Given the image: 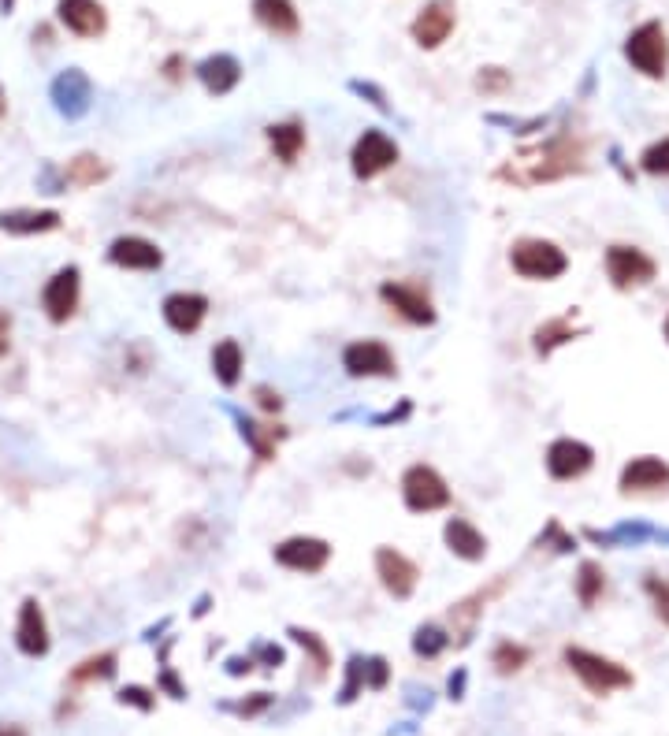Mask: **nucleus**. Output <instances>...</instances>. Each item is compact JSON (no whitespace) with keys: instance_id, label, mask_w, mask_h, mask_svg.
I'll use <instances>...</instances> for the list:
<instances>
[{"instance_id":"1","label":"nucleus","mask_w":669,"mask_h":736,"mask_svg":"<svg viewBox=\"0 0 669 736\" xmlns=\"http://www.w3.org/2000/svg\"><path fill=\"white\" fill-rule=\"evenodd\" d=\"M510 268L521 279H536V283H551L569 272V257L562 246H554L547 238H521L510 250Z\"/></svg>"},{"instance_id":"2","label":"nucleus","mask_w":669,"mask_h":736,"mask_svg":"<svg viewBox=\"0 0 669 736\" xmlns=\"http://www.w3.org/2000/svg\"><path fill=\"white\" fill-rule=\"evenodd\" d=\"M565 662L595 696H606V692H617V688H629L632 684V673L621 662L595 655V651H584V647H565Z\"/></svg>"},{"instance_id":"3","label":"nucleus","mask_w":669,"mask_h":736,"mask_svg":"<svg viewBox=\"0 0 669 736\" xmlns=\"http://www.w3.org/2000/svg\"><path fill=\"white\" fill-rule=\"evenodd\" d=\"M625 60H629L640 75L647 79H662L666 75V64H669V41H666V30L662 23H643L629 34L625 41Z\"/></svg>"},{"instance_id":"4","label":"nucleus","mask_w":669,"mask_h":736,"mask_svg":"<svg viewBox=\"0 0 669 736\" xmlns=\"http://www.w3.org/2000/svg\"><path fill=\"white\" fill-rule=\"evenodd\" d=\"M402 499L413 513H432L450 506V487L432 465H409L402 476Z\"/></svg>"},{"instance_id":"5","label":"nucleus","mask_w":669,"mask_h":736,"mask_svg":"<svg viewBox=\"0 0 669 736\" xmlns=\"http://www.w3.org/2000/svg\"><path fill=\"white\" fill-rule=\"evenodd\" d=\"M606 276L617 290L647 287L658 276V264L636 246H610L606 250Z\"/></svg>"},{"instance_id":"6","label":"nucleus","mask_w":669,"mask_h":736,"mask_svg":"<svg viewBox=\"0 0 669 736\" xmlns=\"http://www.w3.org/2000/svg\"><path fill=\"white\" fill-rule=\"evenodd\" d=\"M342 368L357 376V380H372V376H394L398 365H394L391 346L380 339H357L342 350Z\"/></svg>"},{"instance_id":"7","label":"nucleus","mask_w":669,"mask_h":736,"mask_svg":"<svg viewBox=\"0 0 669 736\" xmlns=\"http://www.w3.org/2000/svg\"><path fill=\"white\" fill-rule=\"evenodd\" d=\"M394 160H398V145H394L391 134L383 131H365L354 142V153H350L357 179H376L387 168H394Z\"/></svg>"},{"instance_id":"8","label":"nucleus","mask_w":669,"mask_h":736,"mask_svg":"<svg viewBox=\"0 0 669 736\" xmlns=\"http://www.w3.org/2000/svg\"><path fill=\"white\" fill-rule=\"evenodd\" d=\"M79 294H82V276L75 264H67V268H60L49 283H45V290H41V305H45V316L53 320V324H64V320H71L75 316V309H79Z\"/></svg>"},{"instance_id":"9","label":"nucleus","mask_w":669,"mask_h":736,"mask_svg":"<svg viewBox=\"0 0 669 736\" xmlns=\"http://www.w3.org/2000/svg\"><path fill=\"white\" fill-rule=\"evenodd\" d=\"M276 562L290 573H320L331 562V547L316 536H290L276 547Z\"/></svg>"},{"instance_id":"10","label":"nucleus","mask_w":669,"mask_h":736,"mask_svg":"<svg viewBox=\"0 0 669 736\" xmlns=\"http://www.w3.org/2000/svg\"><path fill=\"white\" fill-rule=\"evenodd\" d=\"M454 23H458L454 0H432V4H424L420 15L413 19V41H417L420 49H439V45L450 38Z\"/></svg>"},{"instance_id":"11","label":"nucleus","mask_w":669,"mask_h":736,"mask_svg":"<svg viewBox=\"0 0 669 736\" xmlns=\"http://www.w3.org/2000/svg\"><path fill=\"white\" fill-rule=\"evenodd\" d=\"M591 465H595V450L588 443H580V439L565 435V439H554L547 447V473L554 480H580Z\"/></svg>"},{"instance_id":"12","label":"nucleus","mask_w":669,"mask_h":736,"mask_svg":"<svg viewBox=\"0 0 669 736\" xmlns=\"http://www.w3.org/2000/svg\"><path fill=\"white\" fill-rule=\"evenodd\" d=\"M380 298L391 305L398 316H406L409 324H435L432 298H428L424 287H417V283H383Z\"/></svg>"},{"instance_id":"13","label":"nucleus","mask_w":669,"mask_h":736,"mask_svg":"<svg viewBox=\"0 0 669 736\" xmlns=\"http://www.w3.org/2000/svg\"><path fill=\"white\" fill-rule=\"evenodd\" d=\"M108 261L119 264V268H127V272H157L160 264H164V253H160L157 242H149V238L123 235L108 246Z\"/></svg>"},{"instance_id":"14","label":"nucleus","mask_w":669,"mask_h":736,"mask_svg":"<svg viewBox=\"0 0 669 736\" xmlns=\"http://www.w3.org/2000/svg\"><path fill=\"white\" fill-rule=\"evenodd\" d=\"M376 573H380L383 588H387L394 599H409L420 577L417 566H413L402 551H394V547H380V551H376Z\"/></svg>"},{"instance_id":"15","label":"nucleus","mask_w":669,"mask_h":736,"mask_svg":"<svg viewBox=\"0 0 669 736\" xmlns=\"http://www.w3.org/2000/svg\"><path fill=\"white\" fill-rule=\"evenodd\" d=\"M621 491L625 495H643V491H666L669 487V465L655 454H640V458H632L625 469H621Z\"/></svg>"},{"instance_id":"16","label":"nucleus","mask_w":669,"mask_h":736,"mask_svg":"<svg viewBox=\"0 0 669 736\" xmlns=\"http://www.w3.org/2000/svg\"><path fill=\"white\" fill-rule=\"evenodd\" d=\"M205 313H209V298H205V294L179 290V294H168V298H164V320H168V328L179 331V335H194V331L205 324Z\"/></svg>"},{"instance_id":"17","label":"nucleus","mask_w":669,"mask_h":736,"mask_svg":"<svg viewBox=\"0 0 669 736\" xmlns=\"http://www.w3.org/2000/svg\"><path fill=\"white\" fill-rule=\"evenodd\" d=\"M15 644L19 651L30 658H41L49 651V625H45V614H41L38 599H27L19 606V625H15Z\"/></svg>"},{"instance_id":"18","label":"nucleus","mask_w":669,"mask_h":736,"mask_svg":"<svg viewBox=\"0 0 669 736\" xmlns=\"http://www.w3.org/2000/svg\"><path fill=\"white\" fill-rule=\"evenodd\" d=\"M56 12H60V23L79 38H97L108 27V15L97 0H60Z\"/></svg>"},{"instance_id":"19","label":"nucleus","mask_w":669,"mask_h":736,"mask_svg":"<svg viewBox=\"0 0 669 736\" xmlns=\"http://www.w3.org/2000/svg\"><path fill=\"white\" fill-rule=\"evenodd\" d=\"M443 539L450 554H458L461 562H480L487 554V539L484 532L473 525V521H465V517H450L443 528Z\"/></svg>"},{"instance_id":"20","label":"nucleus","mask_w":669,"mask_h":736,"mask_svg":"<svg viewBox=\"0 0 669 736\" xmlns=\"http://www.w3.org/2000/svg\"><path fill=\"white\" fill-rule=\"evenodd\" d=\"M53 101L64 116H82V112L90 108V79L82 75L79 67L64 71V75L53 82Z\"/></svg>"},{"instance_id":"21","label":"nucleus","mask_w":669,"mask_h":736,"mask_svg":"<svg viewBox=\"0 0 669 736\" xmlns=\"http://www.w3.org/2000/svg\"><path fill=\"white\" fill-rule=\"evenodd\" d=\"M56 227H60V212L53 209L0 212V231H8V235H45V231H56Z\"/></svg>"},{"instance_id":"22","label":"nucleus","mask_w":669,"mask_h":736,"mask_svg":"<svg viewBox=\"0 0 669 736\" xmlns=\"http://www.w3.org/2000/svg\"><path fill=\"white\" fill-rule=\"evenodd\" d=\"M253 15H257V23L264 30H272L279 38H294L298 27H302L290 0H253Z\"/></svg>"},{"instance_id":"23","label":"nucleus","mask_w":669,"mask_h":736,"mask_svg":"<svg viewBox=\"0 0 669 736\" xmlns=\"http://www.w3.org/2000/svg\"><path fill=\"white\" fill-rule=\"evenodd\" d=\"M197 75H201V82H205V90L220 97V93H231L238 86V79H242V64H238L235 56L220 53V56H209L205 64L197 67Z\"/></svg>"},{"instance_id":"24","label":"nucleus","mask_w":669,"mask_h":736,"mask_svg":"<svg viewBox=\"0 0 669 736\" xmlns=\"http://www.w3.org/2000/svg\"><path fill=\"white\" fill-rule=\"evenodd\" d=\"M268 142H272V153H276L283 164H294L305 149V127L302 123H294V119L272 123V127H268Z\"/></svg>"},{"instance_id":"25","label":"nucleus","mask_w":669,"mask_h":736,"mask_svg":"<svg viewBox=\"0 0 669 736\" xmlns=\"http://www.w3.org/2000/svg\"><path fill=\"white\" fill-rule=\"evenodd\" d=\"M212 372H216V380L223 387H235L238 383V376H242V346L235 339L216 342V350H212Z\"/></svg>"},{"instance_id":"26","label":"nucleus","mask_w":669,"mask_h":736,"mask_svg":"<svg viewBox=\"0 0 669 736\" xmlns=\"http://www.w3.org/2000/svg\"><path fill=\"white\" fill-rule=\"evenodd\" d=\"M577 335V328H573V316H558V320H547L543 328L536 331V354H554L562 342H569Z\"/></svg>"},{"instance_id":"27","label":"nucleus","mask_w":669,"mask_h":736,"mask_svg":"<svg viewBox=\"0 0 669 736\" xmlns=\"http://www.w3.org/2000/svg\"><path fill=\"white\" fill-rule=\"evenodd\" d=\"M105 175H108V168L101 164V157H93V153H82V157H75L64 168V179L75 186H93L97 179H105Z\"/></svg>"},{"instance_id":"28","label":"nucleus","mask_w":669,"mask_h":736,"mask_svg":"<svg viewBox=\"0 0 669 736\" xmlns=\"http://www.w3.org/2000/svg\"><path fill=\"white\" fill-rule=\"evenodd\" d=\"M603 592H606V573L595 562H584L577 573V599L584 606H595Z\"/></svg>"},{"instance_id":"29","label":"nucleus","mask_w":669,"mask_h":736,"mask_svg":"<svg viewBox=\"0 0 669 736\" xmlns=\"http://www.w3.org/2000/svg\"><path fill=\"white\" fill-rule=\"evenodd\" d=\"M491 662H495V670H499V673H517V670H521V666H525V662H528V647L510 644V640H506V644L495 647V655H491Z\"/></svg>"},{"instance_id":"30","label":"nucleus","mask_w":669,"mask_h":736,"mask_svg":"<svg viewBox=\"0 0 669 736\" xmlns=\"http://www.w3.org/2000/svg\"><path fill=\"white\" fill-rule=\"evenodd\" d=\"M640 168L647 171V175H669V138H662V142L643 149Z\"/></svg>"},{"instance_id":"31","label":"nucleus","mask_w":669,"mask_h":736,"mask_svg":"<svg viewBox=\"0 0 669 736\" xmlns=\"http://www.w3.org/2000/svg\"><path fill=\"white\" fill-rule=\"evenodd\" d=\"M443 647H446V632L435 629V625H424V629H417V636H413V651L424 658H435Z\"/></svg>"},{"instance_id":"32","label":"nucleus","mask_w":669,"mask_h":736,"mask_svg":"<svg viewBox=\"0 0 669 736\" xmlns=\"http://www.w3.org/2000/svg\"><path fill=\"white\" fill-rule=\"evenodd\" d=\"M242 435L253 443V454L257 458H272V447H276V432H264L261 424H253V421H242Z\"/></svg>"},{"instance_id":"33","label":"nucleus","mask_w":669,"mask_h":736,"mask_svg":"<svg viewBox=\"0 0 669 736\" xmlns=\"http://www.w3.org/2000/svg\"><path fill=\"white\" fill-rule=\"evenodd\" d=\"M112 673H116V655H101V658L82 662L79 670H75V681H90V677H112Z\"/></svg>"},{"instance_id":"34","label":"nucleus","mask_w":669,"mask_h":736,"mask_svg":"<svg viewBox=\"0 0 669 736\" xmlns=\"http://www.w3.org/2000/svg\"><path fill=\"white\" fill-rule=\"evenodd\" d=\"M361 684H365V662L361 658H350V677L342 684V703H354L357 692H361Z\"/></svg>"},{"instance_id":"35","label":"nucleus","mask_w":669,"mask_h":736,"mask_svg":"<svg viewBox=\"0 0 669 736\" xmlns=\"http://www.w3.org/2000/svg\"><path fill=\"white\" fill-rule=\"evenodd\" d=\"M290 636H294V640H298V644H302V647H309V651H313V658H316V670L324 673V666H328V647H324V644H320V640H316V632L290 629Z\"/></svg>"},{"instance_id":"36","label":"nucleus","mask_w":669,"mask_h":736,"mask_svg":"<svg viewBox=\"0 0 669 736\" xmlns=\"http://www.w3.org/2000/svg\"><path fill=\"white\" fill-rule=\"evenodd\" d=\"M119 703H131V707H138V710H153V707H157L153 692H145V688H138V684L123 688V692H119Z\"/></svg>"},{"instance_id":"37","label":"nucleus","mask_w":669,"mask_h":736,"mask_svg":"<svg viewBox=\"0 0 669 736\" xmlns=\"http://www.w3.org/2000/svg\"><path fill=\"white\" fill-rule=\"evenodd\" d=\"M476 86H480V90H484V93L506 90V86H510V75H506V71H502V67H487L484 75H480V79H476Z\"/></svg>"},{"instance_id":"38","label":"nucleus","mask_w":669,"mask_h":736,"mask_svg":"<svg viewBox=\"0 0 669 736\" xmlns=\"http://www.w3.org/2000/svg\"><path fill=\"white\" fill-rule=\"evenodd\" d=\"M365 684L368 688H383L387 684V662L383 658H368L365 662Z\"/></svg>"},{"instance_id":"39","label":"nucleus","mask_w":669,"mask_h":736,"mask_svg":"<svg viewBox=\"0 0 669 736\" xmlns=\"http://www.w3.org/2000/svg\"><path fill=\"white\" fill-rule=\"evenodd\" d=\"M647 592L655 595L658 618H662V621H669V584H658V580H647Z\"/></svg>"},{"instance_id":"40","label":"nucleus","mask_w":669,"mask_h":736,"mask_svg":"<svg viewBox=\"0 0 669 736\" xmlns=\"http://www.w3.org/2000/svg\"><path fill=\"white\" fill-rule=\"evenodd\" d=\"M8 346H12V316L0 309V357L8 354Z\"/></svg>"},{"instance_id":"41","label":"nucleus","mask_w":669,"mask_h":736,"mask_svg":"<svg viewBox=\"0 0 669 736\" xmlns=\"http://www.w3.org/2000/svg\"><path fill=\"white\" fill-rule=\"evenodd\" d=\"M257 398H261L264 409H279V406H283V402H279V395H272L268 387H257Z\"/></svg>"},{"instance_id":"42","label":"nucleus","mask_w":669,"mask_h":736,"mask_svg":"<svg viewBox=\"0 0 669 736\" xmlns=\"http://www.w3.org/2000/svg\"><path fill=\"white\" fill-rule=\"evenodd\" d=\"M261 658L264 662H272V666H279V662H283V651H279V647H261Z\"/></svg>"},{"instance_id":"43","label":"nucleus","mask_w":669,"mask_h":736,"mask_svg":"<svg viewBox=\"0 0 669 736\" xmlns=\"http://www.w3.org/2000/svg\"><path fill=\"white\" fill-rule=\"evenodd\" d=\"M461 688H465V673H458V681L450 677V692H454V699H461Z\"/></svg>"},{"instance_id":"44","label":"nucleus","mask_w":669,"mask_h":736,"mask_svg":"<svg viewBox=\"0 0 669 736\" xmlns=\"http://www.w3.org/2000/svg\"><path fill=\"white\" fill-rule=\"evenodd\" d=\"M0 736H27L23 729H0Z\"/></svg>"},{"instance_id":"45","label":"nucleus","mask_w":669,"mask_h":736,"mask_svg":"<svg viewBox=\"0 0 669 736\" xmlns=\"http://www.w3.org/2000/svg\"><path fill=\"white\" fill-rule=\"evenodd\" d=\"M662 331H666V342H669V316H666V324H662Z\"/></svg>"},{"instance_id":"46","label":"nucleus","mask_w":669,"mask_h":736,"mask_svg":"<svg viewBox=\"0 0 669 736\" xmlns=\"http://www.w3.org/2000/svg\"><path fill=\"white\" fill-rule=\"evenodd\" d=\"M0 116H4V90H0Z\"/></svg>"}]
</instances>
